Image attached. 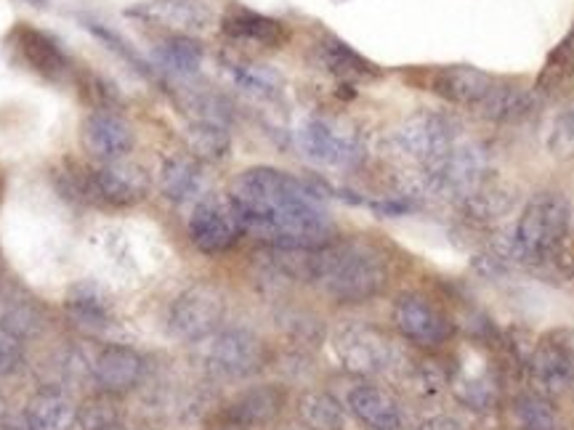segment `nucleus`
<instances>
[{
    "mask_svg": "<svg viewBox=\"0 0 574 430\" xmlns=\"http://www.w3.org/2000/svg\"><path fill=\"white\" fill-rule=\"evenodd\" d=\"M394 141L402 154H407L410 160H417L425 167L436 163L439 157H444L457 144V125L455 120L444 117V114L421 112L410 117L407 123H402Z\"/></svg>",
    "mask_w": 574,
    "mask_h": 430,
    "instance_id": "nucleus-7",
    "label": "nucleus"
},
{
    "mask_svg": "<svg viewBox=\"0 0 574 430\" xmlns=\"http://www.w3.org/2000/svg\"><path fill=\"white\" fill-rule=\"evenodd\" d=\"M189 150L198 154L200 160H224L229 150H232V139H229L226 127L221 123H211V120H198L187 131Z\"/></svg>",
    "mask_w": 574,
    "mask_h": 430,
    "instance_id": "nucleus-27",
    "label": "nucleus"
},
{
    "mask_svg": "<svg viewBox=\"0 0 574 430\" xmlns=\"http://www.w3.org/2000/svg\"><path fill=\"white\" fill-rule=\"evenodd\" d=\"M229 197L238 205L245 234L280 250H320L335 234L320 192L293 173L250 167L234 178Z\"/></svg>",
    "mask_w": 574,
    "mask_h": 430,
    "instance_id": "nucleus-1",
    "label": "nucleus"
},
{
    "mask_svg": "<svg viewBox=\"0 0 574 430\" xmlns=\"http://www.w3.org/2000/svg\"><path fill=\"white\" fill-rule=\"evenodd\" d=\"M141 365L139 354H133L125 346H107L104 351L97 356V365H93V378H97L101 391L110 393H123L128 388H133L141 378Z\"/></svg>",
    "mask_w": 574,
    "mask_h": 430,
    "instance_id": "nucleus-19",
    "label": "nucleus"
},
{
    "mask_svg": "<svg viewBox=\"0 0 574 430\" xmlns=\"http://www.w3.org/2000/svg\"><path fill=\"white\" fill-rule=\"evenodd\" d=\"M101 430H118L114 426H107V428H101Z\"/></svg>",
    "mask_w": 574,
    "mask_h": 430,
    "instance_id": "nucleus-40",
    "label": "nucleus"
},
{
    "mask_svg": "<svg viewBox=\"0 0 574 430\" xmlns=\"http://www.w3.org/2000/svg\"><path fill=\"white\" fill-rule=\"evenodd\" d=\"M532 378L543 391H566L574 382V348L562 340L543 342L532 356Z\"/></svg>",
    "mask_w": 574,
    "mask_h": 430,
    "instance_id": "nucleus-18",
    "label": "nucleus"
},
{
    "mask_svg": "<svg viewBox=\"0 0 574 430\" xmlns=\"http://www.w3.org/2000/svg\"><path fill=\"white\" fill-rule=\"evenodd\" d=\"M80 141H83L85 152L93 154L101 163H118L137 144V131L120 114L99 110L83 120Z\"/></svg>",
    "mask_w": 574,
    "mask_h": 430,
    "instance_id": "nucleus-12",
    "label": "nucleus"
},
{
    "mask_svg": "<svg viewBox=\"0 0 574 430\" xmlns=\"http://www.w3.org/2000/svg\"><path fill=\"white\" fill-rule=\"evenodd\" d=\"M301 414L314 430H341L343 412L328 393H306L301 399Z\"/></svg>",
    "mask_w": 574,
    "mask_h": 430,
    "instance_id": "nucleus-28",
    "label": "nucleus"
},
{
    "mask_svg": "<svg viewBox=\"0 0 574 430\" xmlns=\"http://www.w3.org/2000/svg\"><path fill=\"white\" fill-rule=\"evenodd\" d=\"M128 17L179 30L181 35L202 32L215 22V13L208 0H139L137 6L128 9Z\"/></svg>",
    "mask_w": 574,
    "mask_h": 430,
    "instance_id": "nucleus-14",
    "label": "nucleus"
},
{
    "mask_svg": "<svg viewBox=\"0 0 574 430\" xmlns=\"http://www.w3.org/2000/svg\"><path fill=\"white\" fill-rule=\"evenodd\" d=\"M548 150L556 154L558 160L574 157V106L572 110H564L556 120H553Z\"/></svg>",
    "mask_w": 574,
    "mask_h": 430,
    "instance_id": "nucleus-34",
    "label": "nucleus"
},
{
    "mask_svg": "<svg viewBox=\"0 0 574 430\" xmlns=\"http://www.w3.org/2000/svg\"><path fill=\"white\" fill-rule=\"evenodd\" d=\"M492 89H495V80L469 64L439 66L429 75V91H434L444 102L461 106H479Z\"/></svg>",
    "mask_w": 574,
    "mask_h": 430,
    "instance_id": "nucleus-17",
    "label": "nucleus"
},
{
    "mask_svg": "<svg viewBox=\"0 0 574 430\" xmlns=\"http://www.w3.org/2000/svg\"><path fill=\"white\" fill-rule=\"evenodd\" d=\"M513 199L516 197H513L508 190H500V186L484 190V186H479V190L465 199V207H469V213L474 215L476 221H495L500 215L511 211Z\"/></svg>",
    "mask_w": 574,
    "mask_h": 430,
    "instance_id": "nucleus-30",
    "label": "nucleus"
},
{
    "mask_svg": "<svg viewBox=\"0 0 574 430\" xmlns=\"http://www.w3.org/2000/svg\"><path fill=\"white\" fill-rule=\"evenodd\" d=\"M0 414H3V401H0Z\"/></svg>",
    "mask_w": 574,
    "mask_h": 430,
    "instance_id": "nucleus-41",
    "label": "nucleus"
},
{
    "mask_svg": "<svg viewBox=\"0 0 574 430\" xmlns=\"http://www.w3.org/2000/svg\"><path fill=\"white\" fill-rule=\"evenodd\" d=\"M516 426L518 430H556L558 420L553 407L540 396H524V399L516 401Z\"/></svg>",
    "mask_w": 574,
    "mask_h": 430,
    "instance_id": "nucleus-32",
    "label": "nucleus"
},
{
    "mask_svg": "<svg viewBox=\"0 0 574 430\" xmlns=\"http://www.w3.org/2000/svg\"><path fill=\"white\" fill-rule=\"evenodd\" d=\"M232 78L242 91L253 93V96H261V99L276 96L282 89V78L263 64H238L232 70Z\"/></svg>",
    "mask_w": 574,
    "mask_h": 430,
    "instance_id": "nucleus-29",
    "label": "nucleus"
},
{
    "mask_svg": "<svg viewBox=\"0 0 574 430\" xmlns=\"http://www.w3.org/2000/svg\"><path fill=\"white\" fill-rule=\"evenodd\" d=\"M85 27H88V32H91L93 38L101 40V45H107V49H110V51L114 53V57L123 59L125 64H131L133 70L141 72V75H152V66L147 64L144 59H141L139 53L133 51V45L128 43V40L120 38L118 32H112L110 27H101V24H97V22H88Z\"/></svg>",
    "mask_w": 574,
    "mask_h": 430,
    "instance_id": "nucleus-33",
    "label": "nucleus"
},
{
    "mask_svg": "<svg viewBox=\"0 0 574 430\" xmlns=\"http://www.w3.org/2000/svg\"><path fill=\"white\" fill-rule=\"evenodd\" d=\"M482 106V114L487 120H495V123H516L530 114L532 110V96L524 89H516V85H503V89H492Z\"/></svg>",
    "mask_w": 574,
    "mask_h": 430,
    "instance_id": "nucleus-26",
    "label": "nucleus"
},
{
    "mask_svg": "<svg viewBox=\"0 0 574 430\" xmlns=\"http://www.w3.org/2000/svg\"><path fill=\"white\" fill-rule=\"evenodd\" d=\"M421 430H463V428L457 426L455 420H450V418H434V420L423 422Z\"/></svg>",
    "mask_w": 574,
    "mask_h": 430,
    "instance_id": "nucleus-38",
    "label": "nucleus"
},
{
    "mask_svg": "<svg viewBox=\"0 0 574 430\" xmlns=\"http://www.w3.org/2000/svg\"><path fill=\"white\" fill-rule=\"evenodd\" d=\"M202 59H205V51H202L198 40L189 35H173L154 49V62H158V66H163L165 72H173V75L181 78L198 75Z\"/></svg>",
    "mask_w": 574,
    "mask_h": 430,
    "instance_id": "nucleus-24",
    "label": "nucleus"
},
{
    "mask_svg": "<svg viewBox=\"0 0 574 430\" xmlns=\"http://www.w3.org/2000/svg\"><path fill=\"white\" fill-rule=\"evenodd\" d=\"M32 6H46V0H30Z\"/></svg>",
    "mask_w": 574,
    "mask_h": 430,
    "instance_id": "nucleus-39",
    "label": "nucleus"
},
{
    "mask_svg": "<svg viewBox=\"0 0 574 430\" xmlns=\"http://www.w3.org/2000/svg\"><path fill=\"white\" fill-rule=\"evenodd\" d=\"M333 348L341 365L356 375H377L391 367L394 348L386 332L370 325H346L335 332Z\"/></svg>",
    "mask_w": 574,
    "mask_h": 430,
    "instance_id": "nucleus-8",
    "label": "nucleus"
},
{
    "mask_svg": "<svg viewBox=\"0 0 574 430\" xmlns=\"http://www.w3.org/2000/svg\"><path fill=\"white\" fill-rule=\"evenodd\" d=\"M282 409V391H276L272 386L250 388L229 407V420L240 428H253L263 426V422L274 420Z\"/></svg>",
    "mask_w": 574,
    "mask_h": 430,
    "instance_id": "nucleus-22",
    "label": "nucleus"
},
{
    "mask_svg": "<svg viewBox=\"0 0 574 430\" xmlns=\"http://www.w3.org/2000/svg\"><path fill=\"white\" fill-rule=\"evenodd\" d=\"M320 62L330 75L338 80H370L377 78V66L373 62L356 53L349 43H343L341 38H325L320 43Z\"/></svg>",
    "mask_w": 574,
    "mask_h": 430,
    "instance_id": "nucleus-21",
    "label": "nucleus"
},
{
    "mask_svg": "<svg viewBox=\"0 0 574 430\" xmlns=\"http://www.w3.org/2000/svg\"><path fill=\"white\" fill-rule=\"evenodd\" d=\"M70 308L75 319L85 327H104L110 321V306L107 298L93 287H78L75 295L70 298Z\"/></svg>",
    "mask_w": 574,
    "mask_h": 430,
    "instance_id": "nucleus-31",
    "label": "nucleus"
},
{
    "mask_svg": "<svg viewBox=\"0 0 574 430\" xmlns=\"http://www.w3.org/2000/svg\"><path fill=\"white\" fill-rule=\"evenodd\" d=\"M572 70H574V30L570 32V38H566L564 43L551 53L543 78H540V85H556L558 80L570 75Z\"/></svg>",
    "mask_w": 574,
    "mask_h": 430,
    "instance_id": "nucleus-35",
    "label": "nucleus"
},
{
    "mask_svg": "<svg viewBox=\"0 0 574 430\" xmlns=\"http://www.w3.org/2000/svg\"><path fill=\"white\" fill-rule=\"evenodd\" d=\"M80 176L72 181L78 184V197L88 199V203H104L112 207H131L141 203L150 190L147 173L133 163H107L97 167V171H78Z\"/></svg>",
    "mask_w": 574,
    "mask_h": 430,
    "instance_id": "nucleus-6",
    "label": "nucleus"
},
{
    "mask_svg": "<svg viewBox=\"0 0 574 430\" xmlns=\"http://www.w3.org/2000/svg\"><path fill=\"white\" fill-rule=\"evenodd\" d=\"M208 365L224 378H248L263 365V342L248 329H226L208 348Z\"/></svg>",
    "mask_w": 574,
    "mask_h": 430,
    "instance_id": "nucleus-15",
    "label": "nucleus"
},
{
    "mask_svg": "<svg viewBox=\"0 0 574 430\" xmlns=\"http://www.w3.org/2000/svg\"><path fill=\"white\" fill-rule=\"evenodd\" d=\"M394 321L404 338L425 348L442 346L452 335L450 319L423 295H402L394 306Z\"/></svg>",
    "mask_w": 574,
    "mask_h": 430,
    "instance_id": "nucleus-13",
    "label": "nucleus"
},
{
    "mask_svg": "<svg viewBox=\"0 0 574 430\" xmlns=\"http://www.w3.org/2000/svg\"><path fill=\"white\" fill-rule=\"evenodd\" d=\"M160 186H163V194L173 203H189V199L200 197L202 190H205V176H202L200 165L194 160L173 157L163 165Z\"/></svg>",
    "mask_w": 574,
    "mask_h": 430,
    "instance_id": "nucleus-23",
    "label": "nucleus"
},
{
    "mask_svg": "<svg viewBox=\"0 0 574 430\" xmlns=\"http://www.w3.org/2000/svg\"><path fill=\"white\" fill-rule=\"evenodd\" d=\"M22 359V348H19V340L13 338L6 327H0V375L11 372L13 367Z\"/></svg>",
    "mask_w": 574,
    "mask_h": 430,
    "instance_id": "nucleus-37",
    "label": "nucleus"
},
{
    "mask_svg": "<svg viewBox=\"0 0 574 430\" xmlns=\"http://www.w3.org/2000/svg\"><path fill=\"white\" fill-rule=\"evenodd\" d=\"M224 295L211 285H198L179 295L168 321H171L173 335H179L181 340H202L215 332V327L224 319Z\"/></svg>",
    "mask_w": 574,
    "mask_h": 430,
    "instance_id": "nucleus-9",
    "label": "nucleus"
},
{
    "mask_svg": "<svg viewBox=\"0 0 574 430\" xmlns=\"http://www.w3.org/2000/svg\"><path fill=\"white\" fill-rule=\"evenodd\" d=\"M299 150L325 167H354L362 160L360 141L328 120H306L299 127Z\"/></svg>",
    "mask_w": 574,
    "mask_h": 430,
    "instance_id": "nucleus-11",
    "label": "nucleus"
},
{
    "mask_svg": "<svg viewBox=\"0 0 574 430\" xmlns=\"http://www.w3.org/2000/svg\"><path fill=\"white\" fill-rule=\"evenodd\" d=\"M75 420V407L59 391H43L27 407V428L30 430H67Z\"/></svg>",
    "mask_w": 574,
    "mask_h": 430,
    "instance_id": "nucleus-25",
    "label": "nucleus"
},
{
    "mask_svg": "<svg viewBox=\"0 0 574 430\" xmlns=\"http://www.w3.org/2000/svg\"><path fill=\"white\" fill-rule=\"evenodd\" d=\"M455 391L465 405H474L479 409H487L495 401V386H490L487 378H465L457 380Z\"/></svg>",
    "mask_w": 574,
    "mask_h": 430,
    "instance_id": "nucleus-36",
    "label": "nucleus"
},
{
    "mask_svg": "<svg viewBox=\"0 0 574 430\" xmlns=\"http://www.w3.org/2000/svg\"><path fill=\"white\" fill-rule=\"evenodd\" d=\"M187 232L200 253L221 255L238 245L245 228H242L240 211L232 203V197L211 194V197H202L194 205L192 215H189Z\"/></svg>",
    "mask_w": 574,
    "mask_h": 430,
    "instance_id": "nucleus-5",
    "label": "nucleus"
},
{
    "mask_svg": "<svg viewBox=\"0 0 574 430\" xmlns=\"http://www.w3.org/2000/svg\"><path fill=\"white\" fill-rule=\"evenodd\" d=\"M13 49L19 51L22 62L30 66L32 72H38L40 78L51 80V83L64 85L75 80V64H72L70 53L64 51V45L49 32L36 30L30 24H19L11 32Z\"/></svg>",
    "mask_w": 574,
    "mask_h": 430,
    "instance_id": "nucleus-10",
    "label": "nucleus"
},
{
    "mask_svg": "<svg viewBox=\"0 0 574 430\" xmlns=\"http://www.w3.org/2000/svg\"><path fill=\"white\" fill-rule=\"evenodd\" d=\"M484 171H487L484 152L476 144H461L457 141L444 157L425 165L423 190L436 199L465 203L482 186Z\"/></svg>",
    "mask_w": 574,
    "mask_h": 430,
    "instance_id": "nucleus-4",
    "label": "nucleus"
},
{
    "mask_svg": "<svg viewBox=\"0 0 574 430\" xmlns=\"http://www.w3.org/2000/svg\"><path fill=\"white\" fill-rule=\"evenodd\" d=\"M221 30L226 38L238 40V43L261 45V49H282L290 40V30L280 19L266 17L245 6H232L221 17Z\"/></svg>",
    "mask_w": 574,
    "mask_h": 430,
    "instance_id": "nucleus-16",
    "label": "nucleus"
},
{
    "mask_svg": "<svg viewBox=\"0 0 574 430\" xmlns=\"http://www.w3.org/2000/svg\"><path fill=\"white\" fill-rule=\"evenodd\" d=\"M349 409L360 418L364 426L373 430H400L402 428V412L400 405L386 391L373 386L354 388L349 393Z\"/></svg>",
    "mask_w": 574,
    "mask_h": 430,
    "instance_id": "nucleus-20",
    "label": "nucleus"
},
{
    "mask_svg": "<svg viewBox=\"0 0 574 430\" xmlns=\"http://www.w3.org/2000/svg\"><path fill=\"white\" fill-rule=\"evenodd\" d=\"M572 224V205L562 192H540L524 205L516 228L505 247H500V260L535 264L551 258L566 239Z\"/></svg>",
    "mask_w": 574,
    "mask_h": 430,
    "instance_id": "nucleus-3",
    "label": "nucleus"
},
{
    "mask_svg": "<svg viewBox=\"0 0 574 430\" xmlns=\"http://www.w3.org/2000/svg\"><path fill=\"white\" fill-rule=\"evenodd\" d=\"M306 274L328 295L346 304L373 298L386 287L389 268L383 255L362 242L325 245L306 260Z\"/></svg>",
    "mask_w": 574,
    "mask_h": 430,
    "instance_id": "nucleus-2",
    "label": "nucleus"
}]
</instances>
